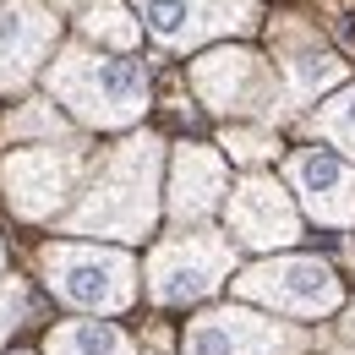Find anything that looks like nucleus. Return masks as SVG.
Segmentation results:
<instances>
[{
    "label": "nucleus",
    "mask_w": 355,
    "mask_h": 355,
    "mask_svg": "<svg viewBox=\"0 0 355 355\" xmlns=\"http://www.w3.org/2000/svg\"><path fill=\"white\" fill-rule=\"evenodd\" d=\"M317 126L334 137L339 148H350V153H355V88H350V93H339V98H334V104L317 115Z\"/></svg>",
    "instance_id": "obj_18"
},
{
    "label": "nucleus",
    "mask_w": 355,
    "mask_h": 355,
    "mask_svg": "<svg viewBox=\"0 0 355 355\" xmlns=\"http://www.w3.org/2000/svg\"><path fill=\"white\" fill-rule=\"evenodd\" d=\"M49 355H132V345L110 322H66L49 334Z\"/></svg>",
    "instance_id": "obj_14"
},
{
    "label": "nucleus",
    "mask_w": 355,
    "mask_h": 355,
    "mask_svg": "<svg viewBox=\"0 0 355 355\" xmlns=\"http://www.w3.org/2000/svg\"><path fill=\"white\" fill-rule=\"evenodd\" d=\"M241 295L268 301L279 311H301V317H322L339 306V279L311 257H284V263H263L241 279Z\"/></svg>",
    "instance_id": "obj_6"
},
{
    "label": "nucleus",
    "mask_w": 355,
    "mask_h": 355,
    "mask_svg": "<svg viewBox=\"0 0 355 355\" xmlns=\"http://www.w3.org/2000/svg\"><path fill=\"white\" fill-rule=\"evenodd\" d=\"M33 311V301H28V290L22 284H0V339L17 328V317H28Z\"/></svg>",
    "instance_id": "obj_19"
},
{
    "label": "nucleus",
    "mask_w": 355,
    "mask_h": 355,
    "mask_svg": "<svg viewBox=\"0 0 355 355\" xmlns=\"http://www.w3.org/2000/svg\"><path fill=\"white\" fill-rule=\"evenodd\" d=\"M284 66H290V83H295L301 98L317 93V88H328V83H339V60L322 55V49H301V55H290Z\"/></svg>",
    "instance_id": "obj_16"
},
{
    "label": "nucleus",
    "mask_w": 355,
    "mask_h": 355,
    "mask_svg": "<svg viewBox=\"0 0 355 355\" xmlns=\"http://www.w3.org/2000/svg\"><path fill=\"white\" fill-rule=\"evenodd\" d=\"M6 132L11 137H60L66 132V115H60L55 104H28V110H17V115L6 121Z\"/></svg>",
    "instance_id": "obj_17"
},
{
    "label": "nucleus",
    "mask_w": 355,
    "mask_h": 355,
    "mask_svg": "<svg viewBox=\"0 0 355 355\" xmlns=\"http://www.w3.org/2000/svg\"><path fill=\"white\" fill-rule=\"evenodd\" d=\"M290 345L295 334L273 328L252 311H208L186 334V355H284Z\"/></svg>",
    "instance_id": "obj_7"
},
{
    "label": "nucleus",
    "mask_w": 355,
    "mask_h": 355,
    "mask_svg": "<svg viewBox=\"0 0 355 355\" xmlns=\"http://www.w3.org/2000/svg\"><path fill=\"white\" fill-rule=\"evenodd\" d=\"M230 148H235L241 159H263V153H268V142H263V137H230Z\"/></svg>",
    "instance_id": "obj_20"
},
{
    "label": "nucleus",
    "mask_w": 355,
    "mask_h": 355,
    "mask_svg": "<svg viewBox=\"0 0 355 355\" xmlns=\"http://www.w3.org/2000/svg\"><path fill=\"white\" fill-rule=\"evenodd\" d=\"M290 180H295L301 202H306L317 219H328V224H350L355 219V175L334 153H322V148L295 153V159H290Z\"/></svg>",
    "instance_id": "obj_11"
},
{
    "label": "nucleus",
    "mask_w": 355,
    "mask_h": 355,
    "mask_svg": "<svg viewBox=\"0 0 355 355\" xmlns=\"http://www.w3.org/2000/svg\"><path fill=\"white\" fill-rule=\"evenodd\" d=\"M197 93L214 110H263L268 104V77L257 55L246 49H219L208 60H197Z\"/></svg>",
    "instance_id": "obj_12"
},
{
    "label": "nucleus",
    "mask_w": 355,
    "mask_h": 355,
    "mask_svg": "<svg viewBox=\"0 0 355 355\" xmlns=\"http://www.w3.org/2000/svg\"><path fill=\"white\" fill-rule=\"evenodd\" d=\"M83 153L77 148H22L0 164V186H6V202L22 214V219H44L60 208V197L71 191Z\"/></svg>",
    "instance_id": "obj_5"
},
{
    "label": "nucleus",
    "mask_w": 355,
    "mask_h": 355,
    "mask_svg": "<svg viewBox=\"0 0 355 355\" xmlns=\"http://www.w3.org/2000/svg\"><path fill=\"white\" fill-rule=\"evenodd\" d=\"M230 268V246L214 241V235H180V241H164L148 263V290L153 301L164 306H180V301H197L208 295Z\"/></svg>",
    "instance_id": "obj_4"
},
{
    "label": "nucleus",
    "mask_w": 355,
    "mask_h": 355,
    "mask_svg": "<svg viewBox=\"0 0 355 355\" xmlns=\"http://www.w3.org/2000/svg\"><path fill=\"white\" fill-rule=\"evenodd\" d=\"M230 230L246 241V246H290L301 235V219L290 208V197L273 186V180H246L235 197H230Z\"/></svg>",
    "instance_id": "obj_10"
},
{
    "label": "nucleus",
    "mask_w": 355,
    "mask_h": 355,
    "mask_svg": "<svg viewBox=\"0 0 355 355\" xmlns=\"http://www.w3.org/2000/svg\"><path fill=\"white\" fill-rule=\"evenodd\" d=\"M49 88L60 104H71L88 126H126L148 104V77L137 60L115 55H88V49H66L49 71Z\"/></svg>",
    "instance_id": "obj_2"
},
{
    "label": "nucleus",
    "mask_w": 355,
    "mask_h": 355,
    "mask_svg": "<svg viewBox=\"0 0 355 355\" xmlns=\"http://www.w3.org/2000/svg\"><path fill=\"white\" fill-rule=\"evenodd\" d=\"M153 175H159V142L153 137L126 142L104 164L88 202L66 219V230H77V235H142L153 224Z\"/></svg>",
    "instance_id": "obj_1"
},
{
    "label": "nucleus",
    "mask_w": 355,
    "mask_h": 355,
    "mask_svg": "<svg viewBox=\"0 0 355 355\" xmlns=\"http://www.w3.org/2000/svg\"><path fill=\"white\" fill-rule=\"evenodd\" d=\"M224 191V164L208 148H180L175 180H170V214L175 219H202Z\"/></svg>",
    "instance_id": "obj_13"
},
{
    "label": "nucleus",
    "mask_w": 355,
    "mask_h": 355,
    "mask_svg": "<svg viewBox=\"0 0 355 355\" xmlns=\"http://www.w3.org/2000/svg\"><path fill=\"white\" fill-rule=\"evenodd\" d=\"M44 273L60 301L88 311H121L132 301V263L121 252H93V246H49Z\"/></svg>",
    "instance_id": "obj_3"
},
{
    "label": "nucleus",
    "mask_w": 355,
    "mask_h": 355,
    "mask_svg": "<svg viewBox=\"0 0 355 355\" xmlns=\"http://www.w3.org/2000/svg\"><path fill=\"white\" fill-rule=\"evenodd\" d=\"M137 6L164 44H197L208 33H230L252 22L246 0H137Z\"/></svg>",
    "instance_id": "obj_8"
},
{
    "label": "nucleus",
    "mask_w": 355,
    "mask_h": 355,
    "mask_svg": "<svg viewBox=\"0 0 355 355\" xmlns=\"http://www.w3.org/2000/svg\"><path fill=\"white\" fill-rule=\"evenodd\" d=\"M55 33H60V22L49 17L44 6H33V0H11V6H0V88L28 83L33 66L49 55Z\"/></svg>",
    "instance_id": "obj_9"
},
{
    "label": "nucleus",
    "mask_w": 355,
    "mask_h": 355,
    "mask_svg": "<svg viewBox=\"0 0 355 355\" xmlns=\"http://www.w3.org/2000/svg\"><path fill=\"white\" fill-rule=\"evenodd\" d=\"M83 33H93V39H104V44H115V49H132V44H137V22L126 17V6H115V0L88 6Z\"/></svg>",
    "instance_id": "obj_15"
}]
</instances>
